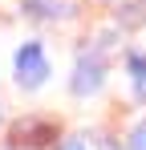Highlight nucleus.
<instances>
[{
    "label": "nucleus",
    "mask_w": 146,
    "mask_h": 150,
    "mask_svg": "<svg viewBox=\"0 0 146 150\" xmlns=\"http://www.w3.org/2000/svg\"><path fill=\"white\" fill-rule=\"evenodd\" d=\"M16 69H21L24 85H41L49 77V61H45V53H41V45H24L16 53Z\"/></svg>",
    "instance_id": "nucleus-1"
},
{
    "label": "nucleus",
    "mask_w": 146,
    "mask_h": 150,
    "mask_svg": "<svg viewBox=\"0 0 146 150\" xmlns=\"http://www.w3.org/2000/svg\"><path fill=\"white\" fill-rule=\"evenodd\" d=\"M16 138H24L28 146H45V142H53V130L45 122H21L16 126Z\"/></svg>",
    "instance_id": "nucleus-2"
},
{
    "label": "nucleus",
    "mask_w": 146,
    "mask_h": 150,
    "mask_svg": "<svg viewBox=\"0 0 146 150\" xmlns=\"http://www.w3.org/2000/svg\"><path fill=\"white\" fill-rule=\"evenodd\" d=\"M97 85H101V77H97V65H94V69H81V73H77V81H73V89H77V93H94Z\"/></svg>",
    "instance_id": "nucleus-3"
},
{
    "label": "nucleus",
    "mask_w": 146,
    "mask_h": 150,
    "mask_svg": "<svg viewBox=\"0 0 146 150\" xmlns=\"http://www.w3.org/2000/svg\"><path fill=\"white\" fill-rule=\"evenodd\" d=\"M130 69H134V93L146 98V57H130Z\"/></svg>",
    "instance_id": "nucleus-4"
},
{
    "label": "nucleus",
    "mask_w": 146,
    "mask_h": 150,
    "mask_svg": "<svg viewBox=\"0 0 146 150\" xmlns=\"http://www.w3.org/2000/svg\"><path fill=\"white\" fill-rule=\"evenodd\" d=\"M126 150H146V122L130 134V142H126Z\"/></svg>",
    "instance_id": "nucleus-5"
},
{
    "label": "nucleus",
    "mask_w": 146,
    "mask_h": 150,
    "mask_svg": "<svg viewBox=\"0 0 146 150\" xmlns=\"http://www.w3.org/2000/svg\"><path fill=\"white\" fill-rule=\"evenodd\" d=\"M57 150H89V146H85L81 138H69V142H61V146H57Z\"/></svg>",
    "instance_id": "nucleus-6"
}]
</instances>
